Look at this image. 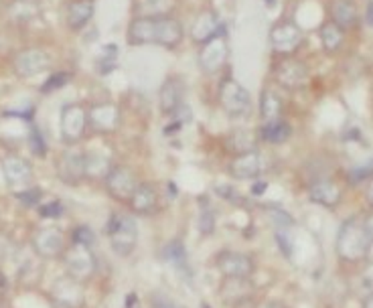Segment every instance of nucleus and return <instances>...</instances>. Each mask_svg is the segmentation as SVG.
I'll list each match as a JSON object with an SVG mask.
<instances>
[{
  "label": "nucleus",
  "instance_id": "nucleus-15",
  "mask_svg": "<svg viewBox=\"0 0 373 308\" xmlns=\"http://www.w3.org/2000/svg\"><path fill=\"white\" fill-rule=\"evenodd\" d=\"M51 59L41 49H25L16 55L15 71L21 77H35L49 69Z\"/></svg>",
  "mask_w": 373,
  "mask_h": 308
},
{
  "label": "nucleus",
  "instance_id": "nucleus-26",
  "mask_svg": "<svg viewBox=\"0 0 373 308\" xmlns=\"http://www.w3.org/2000/svg\"><path fill=\"white\" fill-rule=\"evenodd\" d=\"M260 116L264 122H272V120H280L282 116V100L278 97V93L266 90L260 97Z\"/></svg>",
  "mask_w": 373,
  "mask_h": 308
},
{
  "label": "nucleus",
  "instance_id": "nucleus-37",
  "mask_svg": "<svg viewBox=\"0 0 373 308\" xmlns=\"http://www.w3.org/2000/svg\"><path fill=\"white\" fill-rule=\"evenodd\" d=\"M365 199H367V203L373 207V179L369 181V185H367V191H365Z\"/></svg>",
  "mask_w": 373,
  "mask_h": 308
},
{
  "label": "nucleus",
  "instance_id": "nucleus-19",
  "mask_svg": "<svg viewBox=\"0 0 373 308\" xmlns=\"http://www.w3.org/2000/svg\"><path fill=\"white\" fill-rule=\"evenodd\" d=\"M120 112L114 104H98L88 112V124L96 132H112L118 128Z\"/></svg>",
  "mask_w": 373,
  "mask_h": 308
},
{
  "label": "nucleus",
  "instance_id": "nucleus-27",
  "mask_svg": "<svg viewBox=\"0 0 373 308\" xmlns=\"http://www.w3.org/2000/svg\"><path fill=\"white\" fill-rule=\"evenodd\" d=\"M345 41V31L335 23H325L321 27V43L327 53H337Z\"/></svg>",
  "mask_w": 373,
  "mask_h": 308
},
{
  "label": "nucleus",
  "instance_id": "nucleus-21",
  "mask_svg": "<svg viewBox=\"0 0 373 308\" xmlns=\"http://www.w3.org/2000/svg\"><path fill=\"white\" fill-rule=\"evenodd\" d=\"M96 13V2L93 0H74L67 6V25L71 31H81Z\"/></svg>",
  "mask_w": 373,
  "mask_h": 308
},
{
  "label": "nucleus",
  "instance_id": "nucleus-36",
  "mask_svg": "<svg viewBox=\"0 0 373 308\" xmlns=\"http://www.w3.org/2000/svg\"><path fill=\"white\" fill-rule=\"evenodd\" d=\"M363 225H365V230L369 233V237L373 239V213H369L367 217H363Z\"/></svg>",
  "mask_w": 373,
  "mask_h": 308
},
{
  "label": "nucleus",
  "instance_id": "nucleus-2",
  "mask_svg": "<svg viewBox=\"0 0 373 308\" xmlns=\"http://www.w3.org/2000/svg\"><path fill=\"white\" fill-rule=\"evenodd\" d=\"M372 246L373 239L363 225V219L353 217V219H347L337 233L335 251H337L339 260L347 263H357L367 258Z\"/></svg>",
  "mask_w": 373,
  "mask_h": 308
},
{
  "label": "nucleus",
  "instance_id": "nucleus-38",
  "mask_svg": "<svg viewBox=\"0 0 373 308\" xmlns=\"http://www.w3.org/2000/svg\"><path fill=\"white\" fill-rule=\"evenodd\" d=\"M361 308H373V294L372 296H367V298L363 300V307Z\"/></svg>",
  "mask_w": 373,
  "mask_h": 308
},
{
  "label": "nucleus",
  "instance_id": "nucleus-1",
  "mask_svg": "<svg viewBox=\"0 0 373 308\" xmlns=\"http://www.w3.org/2000/svg\"><path fill=\"white\" fill-rule=\"evenodd\" d=\"M183 37H185L183 25L168 15L136 16L126 35L130 45H156L166 49L179 45Z\"/></svg>",
  "mask_w": 373,
  "mask_h": 308
},
{
  "label": "nucleus",
  "instance_id": "nucleus-11",
  "mask_svg": "<svg viewBox=\"0 0 373 308\" xmlns=\"http://www.w3.org/2000/svg\"><path fill=\"white\" fill-rule=\"evenodd\" d=\"M270 43L272 49L280 55H290L294 53L302 43V31L294 23H280L270 31Z\"/></svg>",
  "mask_w": 373,
  "mask_h": 308
},
{
  "label": "nucleus",
  "instance_id": "nucleus-24",
  "mask_svg": "<svg viewBox=\"0 0 373 308\" xmlns=\"http://www.w3.org/2000/svg\"><path fill=\"white\" fill-rule=\"evenodd\" d=\"M219 29H222V23H219V16L211 11H205L203 15L197 16L193 25V31H191V37H193L197 43H205L207 39L219 35Z\"/></svg>",
  "mask_w": 373,
  "mask_h": 308
},
{
  "label": "nucleus",
  "instance_id": "nucleus-29",
  "mask_svg": "<svg viewBox=\"0 0 373 308\" xmlns=\"http://www.w3.org/2000/svg\"><path fill=\"white\" fill-rule=\"evenodd\" d=\"M365 179H373V160H367L365 165H359L349 170L351 183H363Z\"/></svg>",
  "mask_w": 373,
  "mask_h": 308
},
{
  "label": "nucleus",
  "instance_id": "nucleus-6",
  "mask_svg": "<svg viewBox=\"0 0 373 308\" xmlns=\"http://www.w3.org/2000/svg\"><path fill=\"white\" fill-rule=\"evenodd\" d=\"M65 268H67V276L75 278L79 282L88 280L96 272V258L91 254L90 246L84 244H74L65 251Z\"/></svg>",
  "mask_w": 373,
  "mask_h": 308
},
{
  "label": "nucleus",
  "instance_id": "nucleus-12",
  "mask_svg": "<svg viewBox=\"0 0 373 308\" xmlns=\"http://www.w3.org/2000/svg\"><path fill=\"white\" fill-rule=\"evenodd\" d=\"M266 169V160L264 156L256 150H248V153L238 154L231 165H229V172L231 177H236L239 181H250V179H258Z\"/></svg>",
  "mask_w": 373,
  "mask_h": 308
},
{
  "label": "nucleus",
  "instance_id": "nucleus-10",
  "mask_svg": "<svg viewBox=\"0 0 373 308\" xmlns=\"http://www.w3.org/2000/svg\"><path fill=\"white\" fill-rule=\"evenodd\" d=\"M51 294H53V300L61 308H81L86 302V292H84L81 282L71 276L57 280Z\"/></svg>",
  "mask_w": 373,
  "mask_h": 308
},
{
  "label": "nucleus",
  "instance_id": "nucleus-30",
  "mask_svg": "<svg viewBox=\"0 0 373 308\" xmlns=\"http://www.w3.org/2000/svg\"><path fill=\"white\" fill-rule=\"evenodd\" d=\"M67 81H69V73L67 71H59V73H53V76L49 77L41 90H43V93H51L55 92V90H61Z\"/></svg>",
  "mask_w": 373,
  "mask_h": 308
},
{
  "label": "nucleus",
  "instance_id": "nucleus-33",
  "mask_svg": "<svg viewBox=\"0 0 373 308\" xmlns=\"http://www.w3.org/2000/svg\"><path fill=\"white\" fill-rule=\"evenodd\" d=\"M18 199L23 201V203H25V205H37V203H39V199H41V193H39V191H37V189H25V191H21V193H18Z\"/></svg>",
  "mask_w": 373,
  "mask_h": 308
},
{
  "label": "nucleus",
  "instance_id": "nucleus-18",
  "mask_svg": "<svg viewBox=\"0 0 373 308\" xmlns=\"http://www.w3.org/2000/svg\"><path fill=\"white\" fill-rule=\"evenodd\" d=\"M183 97H185V83L180 81L179 77H168L161 88V93H159V104H161L163 114L173 116L185 104Z\"/></svg>",
  "mask_w": 373,
  "mask_h": 308
},
{
  "label": "nucleus",
  "instance_id": "nucleus-16",
  "mask_svg": "<svg viewBox=\"0 0 373 308\" xmlns=\"http://www.w3.org/2000/svg\"><path fill=\"white\" fill-rule=\"evenodd\" d=\"M2 172H4V179L8 186L13 189H29L30 179H33V170H30V165L21 158V156H6L2 160Z\"/></svg>",
  "mask_w": 373,
  "mask_h": 308
},
{
  "label": "nucleus",
  "instance_id": "nucleus-31",
  "mask_svg": "<svg viewBox=\"0 0 373 308\" xmlns=\"http://www.w3.org/2000/svg\"><path fill=\"white\" fill-rule=\"evenodd\" d=\"M74 244H84V246H91L93 244V231L88 225H79L74 231Z\"/></svg>",
  "mask_w": 373,
  "mask_h": 308
},
{
  "label": "nucleus",
  "instance_id": "nucleus-8",
  "mask_svg": "<svg viewBox=\"0 0 373 308\" xmlns=\"http://www.w3.org/2000/svg\"><path fill=\"white\" fill-rule=\"evenodd\" d=\"M88 128V109L79 104H67L61 109V136L65 142H77Z\"/></svg>",
  "mask_w": 373,
  "mask_h": 308
},
{
  "label": "nucleus",
  "instance_id": "nucleus-23",
  "mask_svg": "<svg viewBox=\"0 0 373 308\" xmlns=\"http://www.w3.org/2000/svg\"><path fill=\"white\" fill-rule=\"evenodd\" d=\"M333 13V23L339 25L341 29H353L359 20V11L357 4L353 0H333L331 6Z\"/></svg>",
  "mask_w": 373,
  "mask_h": 308
},
{
  "label": "nucleus",
  "instance_id": "nucleus-41",
  "mask_svg": "<svg viewBox=\"0 0 373 308\" xmlns=\"http://www.w3.org/2000/svg\"><path fill=\"white\" fill-rule=\"evenodd\" d=\"M264 183H258V185H256V189H254V193H262V191H264Z\"/></svg>",
  "mask_w": 373,
  "mask_h": 308
},
{
  "label": "nucleus",
  "instance_id": "nucleus-25",
  "mask_svg": "<svg viewBox=\"0 0 373 308\" xmlns=\"http://www.w3.org/2000/svg\"><path fill=\"white\" fill-rule=\"evenodd\" d=\"M290 134H292V130L282 118L280 120H272V122H264L262 130H260V138L266 140L270 144H282V142L290 138Z\"/></svg>",
  "mask_w": 373,
  "mask_h": 308
},
{
  "label": "nucleus",
  "instance_id": "nucleus-34",
  "mask_svg": "<svg viewBox=\"0 0 373 308\" xmlns=\"http://www.w3.org/2000/svg\"><path fill=\"white\" fill-rule=\"evenodd\" d=\"M30 148L37 156H43L45 154V144H43V138L39 136V132H33L30 134Z\"/></svg>",
  "mask_w": 373,
  "mask_h": 308
},
{
  "label": "nucleus",
  "instance_id": "nucleus-3",
  "mask_svg": "<svg viewBox=\"0 0 373 308\" xmlns=\"http://www.w3.org/2000/svg\"><path fill=\"white\" fill-rule=\"evenodd\" d=\"M108 239L110 246L116 251L120 258H128L134 251L138 244V227L136 221L128 215H118L114 213L112 219L108 221Z\"/></svg>",
  "mask_w": 373,
  "mask_h": 308
},
{
  "label": "nucleus",
  "instance_id": "nucleus-14",
  "mask_svg": "<svg viewBox=\"0 0 373 308\" xmlns=\"http://www.w3.org/2000/svg\"><path fill=\"white\" fill-rule=\"evenodd\" d=\"M33 247L41 258H57L63 254L65 247V237L57 227H43L33 235Z\"/></svg>",
  "mask_w": 373,
  "mask_h": 308
},
{
  "label": "nucleus",
  "instance_id": "nucleus-42",
  "mask_svg": "<svg viewBox=\"0 0 373 308\" xmlns=\"http://www.w3.org/2000/svg\"><path fill=\"white\" fill-rule=\"evenodd\" d=\"M164 308H175V307H164Z\"/></svg>",
  "mask_w": 373,
  "mask_h": 308
},
{
  "label": "nucleus",
  "instance_id": "nucleus-13",
  "mask_svg": "<svg viewBox=\"0 0 373 308\" xmlns=\"http://www.w3.org/2000/svg\"><path fill=\"white\" fill-rule=\"evenodd\" d=\"M217 270L225 278H250L254 272V260L241 251H224L217 256Z\"/></svg>",
  "mask_w": 373,
  "mask_h": 308
},
{
  "label": "nucleus",
  "instance_id": "nucleus-32",
  "mask_svg": "<svg viewBox=\"0 0 373 308\" xmlns=\"http://www.w3.org/2000/svg\"><path fill=\"white\" fill-rule=\"evenodd\" d=\"M199 219H201V221H199V230L203 231V233H211V231H213V225H215V221H213V211H211V209H203Z\"/></svg>",
  "mask_w": 373,
  "mask_h": 308
},
{
  "label": "nucleus",
  "instance_id": "nucleus-5",
  "mask_svg": "<svg viewBox=\"0 0 373 308\" xmlns=\"http://www.w3.org/2000/svg\"><path fill=\"white\" fill-rule=\"evenodd\" d=\"M274 79L284 90L297 92L300 88H304L309 81V67L299 59L284 57L274 65Z\"/></svg>",
  "mask_w": 373,
  "mask_h": 308
},
{
  "label": "nucleus",
  "instance_id": "nucleus-39",
  "mask_svg": "<svg viewBox=\"0 0 373 308\" xmlns=\"http://www.w3.org/2000/svg\"><path fill=\"white\" fill-rule=\"evenodd\" d=\"M262 308H284L282 304H278V302H270V304H264Z\"/></svg>",
  "mask_w": 373,
  "mask_h": 308
},
{
  "label": "nucleus",
  "instance_id": "nucleus-9",
  "mask_svg": "<svg viewBox=\"0 0 373 308\" xmlns=\"http://www.w3.org/2000/svg\"><path fill=\"white\" fill-rule=\"evenodd\" d=\"M136 186H138L136 174L130 169H126V167H114L105 177L108 193L118 201H130Z\"/></svg>",
  "mask_w": 373,
  "mask_h": 308
},
{
  "label": "nucleus",
  "instance_id": "nucleus-7",
  "mask_svg": "<svg viewBox=\"0 0 373 308\" xmlns=\"http://www.w3.org/2000/svg\"><path fill=\"white\" fill-rule=\"evenodd\" d=\"M229 55V45L225 41L224 35H215L207 39L205 43H201V51H199V67L205 73H217L227 61Z\"/></svg>",
  "mask_w": 373,
  "mask_h": 308
},
{
  "label": "nucleus",
  "instance_id": "nucleus-17",
  "mask_svg": "<svg viewBox=\"0 0 373 308\" xmlns=\"http://www.w3.org/2000/svg\"><path fill=\"white\" fill-rule=\"evenodd\" d=\"M57 174L63 183L77 185L86 177V154L63 153L57 162Z\"/></svg>",
  "mask_w": 373,
  "mask_h": 308
},
{
  "label": "nucleus",
  "instance_id": "nucleus-4",
  "mask_svg": "<svg viewBox=\"0 0 373 308\" xmlns=\"http://www.w3.org/2000/svg\"><path fill=\"white\" fill-rule=\"evenodd\" d=\"M219 102H222V108H224V112L229 118H243L252 108L250 93L234 77H225L222 81V85H219Z\"/></svg>",
  "mask_w": 373,
  "mask_h": 308
},
{
  "label": "nucleus",
  "instance_id": "nucleus-22",
  "mask_svg": "<svg viewBox=\"0 0 373 308\" xmlns=\"http://www.w3.org/2000/svg\"><path fill=\"white\" fill-rule=\"evenodd\" d=\"M130 207H132V211L138 213V215H149L154 211V207H156V203H159V193H156V189L149 183H144V185H138L136 186V191L132 193V197H130Z\"/></svg>",
  "mask_w": 373,
  "mask_h": 308
},
{
  "label": "nucleus",
  "instance_id": "nucleus-40",
  "mask_svg": "<svg viewBox=\"0 0 373 308\" xmlns=\"http://www.w3.org/2000/svg\"><path fill=\"white\" fill-rule=\"evenodd\" d=\"M4 286H6V280H4V276H2V272H0V292L4 290Z\"/></svg>",
  "mask_w": 373,
  "mask_h": 308
},
{
  "label": "nucleus",
  "instance_id": "nucleus-20",
  "mask_svg": "<svg viewBox=\"0 0 373 308\" xmlns=\"http://www.w3.org/2000/svg\"><path fill=\"white\" fill-rule=\"evenodd\" d=\"M309 197L316 205H323V207L333 209V207H337L341 203L343 191H341V186L337 185L335 181H331V179H319L309 189Z\"/></svg>",
  "mask_w": 373,
  "mask_h": 308
},
{
  "label": "nucleus",
  "instance_id": "nucleus-35",
  "mask_svg": "<svg viewBox=\"0 0 373 308\" xmlns=\"http://www.w3.org/2000/svg\"><path fill=\"white\" fill-rule=\"evenodd\" d=\"M61 213V203L59 201H53L45 207H41V215L43 217H57Z\"/></svg>",
  "mask_w": 373,
  "mask_h": 308
},
{
  "label": "nucleus",
  "instance_id": "nucleus-28",
  "mask_svg": "<svg viewBox=\"0 0 373 308\" xmlns=\"http://www.w3.org/2000/svg\"><path fill=\"white\" fill-rule=\"evenodd\" d=\"M110 170H112V165L104 153L86 154V177H91V179L104 177L105 179Z\"/></svg>",
  "mask_w": 373,
  "mask_h": 308
}]
</instances>
